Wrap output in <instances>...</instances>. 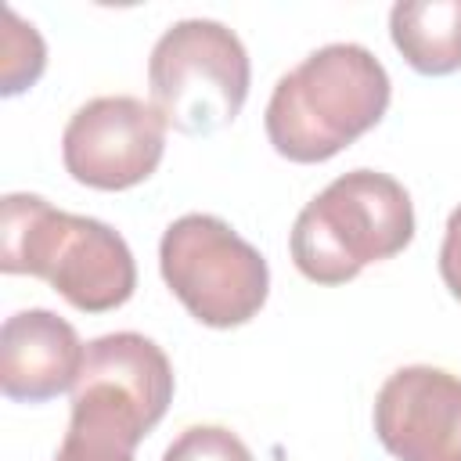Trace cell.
Masks as SVG:
<instances>
[{
  "label": "cell",
  "mask_w": 461,
  "mask_h": 461,
  "mask_svg": "<svg viewBox=\"0 0 461 461\" xmlns=\"http://www.w3.org/2000/svg\"><path fill=\"white\" fill-rule=\"evenodd\" d=\"M389 72L360 43H328L285 72L267 101V137L288 162H328L389 108Z\"/></svg>",
  "instance_id": "1"
},
{
  "label": "cell",
  "mask_w": 461,
  "mask_h": 461,
  "mask_svg": "<svg viewBox=\"0 0 461 461\" xmlns=\"http://www.w3.org/2000/svg\"><path fill=\"white\" fill-rule=\"evenodd\" d=\"M0 270L43 277L83 313H108L137 288V263L119 230L25 191L4 194Z\"/></svg>",
  "instance_id": "2"
},
{
  "label": "cell",
  "mask_w": 461,
  "mask_h": 461,
  "mask_svg": "<svg viewBox=\"0 0 461 461\" xmlns=\"http://www.w3.org/2000/svg\"><path fill=\"white\" fill-rule=\"evenodd\" d=\"M173 400V364L158 342L112 331L86 342L72 385V418L54 461H133V447Z\"/></svg>",
  "instance_id": "3"
},
{
  "label": "cell",
  "mask_w": 461,
  "mask_h": 461,
  "mask_svg": "<svg viewBox=\"0 0 461 461\" xmlns=\"http://www.w3.org/2000/svg\"><path fill=\"white\" fill-rule=\"evenodd\" d=\"M414 238V205L400 180L378 169L335 176L292 223V263L317 285H346L367 263L393 259Z\"/></svg>",
  "instance_id": "4"
},
{
  "label": "cell",
  "mask_w": 461,
  "mask_h": 461,
  "mask_svg": "<svg viewBox=\"0 0 461 461\" xmlns=\"http://www.w3.org/2000/svg\"><path fill=\"white\" fill-rule=\"evenodd\" d=\"M249 54L234 29L212 18L173 22L148 58L151 104L176 133L205 137L230 126L249 97Z\"/></svg>",
  "instance_id": "5"
},
{
  "label": "cell",
  "mask_w": 461,
  "mask_h": 461,
  "mask_svg": "<svg viewBox=\"0 0 461 461\" xmlns=\"http://www.w3.org/2000/svg\"><path fill=\"white\" fill-rule=\"evenodd\" d=\"M158 270L184 310L205 328L249 324L270 292L263 252L209 212H187L166 227Z\"/></svg>",
  "instance_id": "6"
},
{
  "label": "cell",
  "mask_w": 461,
  "mask_h": 461,
  "mask_svg": "<svg viewBox=\"0 0 461 461\" xmlns=\"http://www.w3.org/2000/svg\"><path fill=\"white\" fill-rule=\"evenodd\" d=\"M166 151V122L155 104L130 94L94 97L72 112L61 133V158L76 184L126 191L144 184Z\"/></svg>",
  "instance_id": "7"
},
{
  "label": "cell",
  "mask_w": 461,
  "mask_h": 461,
  "mask_svg": "<svg viewBox=\"0 0 461 461\" xmlns=\"http://www.w3.org/2000/svg\"><path fill=\"white\" fill-rule=\"evenodd\" d=\"M375 432L396 461H461V378L411 364L375 396Z\"/></svg>",
  "instance_id": "8"
},
{
  "label": "cell",
  "mask_w": 461,
  "mask_h": 461,
  "mask_svg": "<svg viewBox=\"0 0 461 461\" xmlns=\"http://www.w3.org/2000/svg\"><path fill=\"white\" fill-rule=\"evenodd\" d=\"M83 342L54 310H18L0 328V393L18 403H43L72 389L83 371Z\"/></svg>",
  "instance_id": "9"
},
{
  "label": "cell",
  "mask_w": 461,
  "mask_h": 461,
  "mask_svg": "<svg viewBox=\"0 0 461 461\" xmlns=\"http://www.w3.org/2000/svg\"><path fill=\"white\" fill-rule=\"evenodd\" d=\"M389 36L414 72L450 76L461 68V0H400Z\"/></svg>",
  "instance_id": "10"
},
{
  "label": "cell",
  "mask_w": 461,
  "mask_h": 461,
  "mask_svg": "<svg viewBox=\"0 0 461 461\" xmlns=\"http://www.w3.org/2000/svg\"><path fill=\"white\" fill-rule=\"evenodd\" d=\"M0 94L14 97L32 86L47 65V47L32 22H25L14 7H4V40H0Z\"/></svg>",
  "instance_id": "11"
},
{
  "label": "cell",
  "mask_w": 461,
  "mask_h": 461,
  "mask_svg": "<svg viewBox=\"0 0 461 461\" xmlns=\"http://www.w3.org/2000/svg\"><path fill=\"white\" fill-rule=\"evenodd\" d=\"M162 461H252V450L223 425H191L166 447Z\"/></svg>",
  "instance_id": "12"
},
{
  "label": "cell",
  "mask_w": 461,
  "mask_h": 461,
  "mask_svg": "<svg viewBox=\"0 0 461 461\" xmlns=\"http://www.w3.org/2000/svg\"><path fill=\"white\" fill-rule=\"evenodd\" d=\"M439 277L450 288V295L461 303V205L447 220V234L439 245Z\"/></svg>",
  "instance_id": "13"
}]
</instances>
